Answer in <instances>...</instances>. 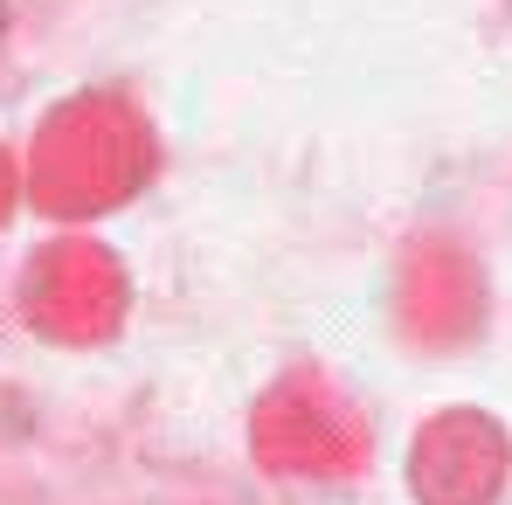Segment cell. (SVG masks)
I'll list each match as a JSON object with an SVG mask.
<instances>
[]
</instances>
